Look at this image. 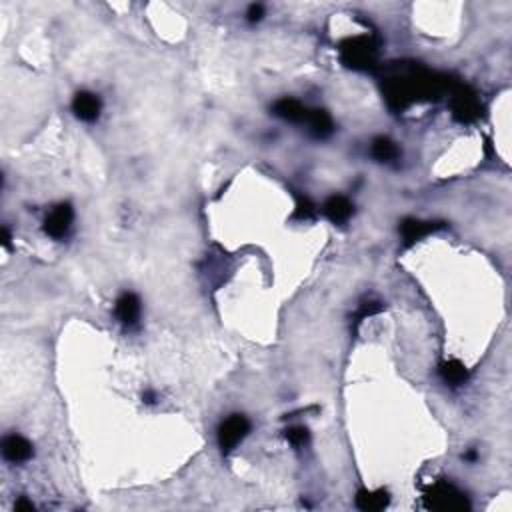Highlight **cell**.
Masks as SVG:
<instances>
[{"label":"cell","mask_w":512,"mask_h":512,"mask_svg":"<svg viewBox=\"0 0 512 512\" xmlns=\"http://www.w3.org/2000/svg\"><path fill=\"white\" fill-rule=\"evenodd\" d=\"M286 441L294 446H305L308 443V430L305 427H294L286 430Z\"/></svg>","instance_id":"obj_16"},{"label":"cell","mask_w":512,"mask_h":512,"mask_svg":"<svg viewBox=\"0 0 512 512\" xmlns=\"http://www.w3.org/2000/svg\"><path fill=\"white\" fill-rule=\"evenodd\" d=\"M2 455L11 462H25L32 457V446L27 438H22L18 434H11L2 441Z\"/></svg>","instance_id":"obj_7"},{"label":"cell","mask_w":512,"mask_h":512,"mask_svg":"<svg viewBox=\"0 0 512 512\" xmlns=\"http://www.w3.org/2000/svg\"><path fill=\"white\" fill-rule=\"evenodd\" d=\"M424 502L429 508H436V511H466L469 508L466 497L462 492H458L455 486L446 485V483L432 486L424 497Z\"/></svg>","instance_id":"obj_2"},{"label":"cell","mask_w":512,"mask_h":512,"mask_svg":"<svg viewBox=\"0 0 512 512\" xmlns=\"http://www.w3.org/2000/svg\"><path fill=\"white\" fill-rule=\"evenodd\" d=\"M314 214V205L308 200V198H298V205H296V216L298 219H310Z\"/></svg>","instance_id":"obj_17"},{"label":"cell","mask_w":512,"mask_h":512,"mask_svg":"<svg viewBox=\"0 0 512 512\" xmlns=\"http://www.w3.org/2000/svg\"><path fill=\"white\" fill-rule=\"evenodd\" d=\"M72 111L84 123H92L100 114V100L92 92H78L72 100Z\"/></svg>","instance_id":"obj_6"},{"label":"cell","mask_w":512,"mask_h":512,"mask_svg":"<svg viewBox=\"0 0 512 512\" xmlns=\"http://www.w3.org/2000/svg\"><path fill=\"white\" fill-rule=\"evenodd\" d=\"M250 432V422L247 420V416L242 415H233L228 416L219 429V444L224 452L233 450L236 444H240L244 441V436Z\"/></svg>","instance_id":"obj_3"},{"label":"cell","mask_w":512,"mask_h":512,"mask_svg":"<svg viewBox=\"0 0 512 512\" xmlns=\"http://www.w3.org/2000/svg\"><path fill=\"white\" fill-rule=\"evenodd\" d=\"M306 125L317 139H326L333 132V118L326 111H308Z\"/></svg>","instance_id":"obj_13"},{"label":"cell","mask_w":512,"mask_h":512,"mask_svg":"<svg viewBox=\"0 0 512 512\" xmlns=\"http://www.w3.org/2000/svg\"><path fill=\"white\" fill-rule=\"evenodd\" d=\"M438 226H441V224H436V222H424V221H416V219H406V221L401 224V233L402 238L406 240V244H413L416 240H420L422 236L434 233Z\"/></svg>","instance_id":"obj_9"},{"label":"cell","mask_w":512,"mask_h":512,"mask_svg":"<svg viewBox=\"0 0 512 512\" xmlns=\"http://www.w3.org/2000/svg\"><path fill=\"white\" fill-rule=\"evenodd\" d=\"M324 214L333 222H346L352 214V202L345 196H331L324 205Z\"/></svg>","instance_id":"obj_12"},{"label":"cell","mask_w":512,"mask_h":512,"mask_svg":"<svg viewBox=\"0 0 512 512\" xmlns=\"http://www.w3.org/2000/svg\"><path fill=\"white\" fill-rule=\"evenodd\" d=\"M275 114L291 123H306L308 111L294 98H282L275 104Z\"/></svg>","instance_id":"obj_10"},{"label":"cell","mask_w":512,"mask_h":512,"mask_svg":"<svg viewBox=\"0 0 512 512\" xmlns=\"http://www.w3.org/2000/svg\"><path fill=\"white\" fill-rule=\"evenodd\" d=\"M2 244L8 247L11 244V235H8V228H2Z\"/></svg>","instance_id":"obj_20"},{"label":"cell","mask_w":512,"mask_h":512,"mask_svg":"<svg viewBox=\"0 0 512 512\" xmlns=\"http://www.w3.org/2000/svg\"><path fill=\"white\" fill-rule=\"evenodd\" d=\"M343 62L350 69H371L376 60V44L366 36L350 39L340 46Z\"/></svg>","instance_id":"obj_1"},{"label":"cell","mask_w":512,"mask_h":512,"mask_svg":"<svg viewBox=\"0 0 512 512\" xmlns=\"http://www.w3.org/2000/svg\"><path fill=\"white\" fill-rule=\"evenodd\" d=\"M14 508L18 512H32L34 511V506H32V502H28L27 499H20L16 504H14Z\"/></svg>","instance_id":"obj_19"},{"label":"cell","mask_w":512,"mask_h":512,"mask_svg":"<svg viewBox=\"0 0 512 512\" xmlns=\"http://www.w3.org/2000/svg\"><path fill=\"white\" fill-rule=\"evenodd\" d=\"M72 219H74V212L70 205H60L56 207L48 219L44 222V230L46 235H50L53 238H62V236L69 235L70 226H72Z\"/></svg>","instance_id":"obj_5"},{"label":"cell","mask_w":512,"mask_h":512,"mask_svg":"<svg viewBox=\"0 0 512 512\" xmlns=\"http://www.w3.org/2000/svg\"><path fill=\"white\" fill-rule=\"evenodd\" d=\"M373 156L376 160H382V162L394 160L399 156V146L390 139L380 137V139H376L373 142Z\"/></svg>","instance_id":"obj_15"},{"label":"cell","mask_w":512,"mask_h":512,"mask_svg":"<svg viewBox=\"0 0 512 512\" xmlns=\"http://www.w3.org/2000/svg\"><path fill=\"white\" fill-rule=\"evenodd\" d=\"M387 490H360L357 494V506L364 512H378L388 504Z\"/></svg>","instance_id":"obj_11"},{"label":"cell","mask_w":512,"mask_h":512,"mask_svg":"<svg viewBox=\"0 0 512 512\" xmlns=\"http://www.w3.org/2000/svg\"><path fill=\"white\" fill-rule=\"evenodd\" d=\"M116 317L125 326H134L140 319V300L137 294L126 292L116 303Z\"/></svg>","instance_id":"obj_8"},{"label":"cell","mask_w":512,"mask_h":512,"mask_svg":"<svg viewBox=\"0 0 512 512\" xmlns=\"http://www.w3.org/2000/svg\"><path fill=\"white\" fill-rule=\"evenodd\" d=\"M452 112H455L458 120L471 123V120H474L478 116L480 106H478V100H476V97L472 95L471 90L460 86V88H457L452 92Z\"/></svg>","instance_id":"obj_4"},{"label":"cell","mask_w":512,"mask_h":512,"mask_svg":"<svg viewBox=\"0 0 512 512\" xmlns=\"http://www.w3.org/2000/svg\"><path fill=\"white\" fill-rule=\"evenodd\" d=\"M249 20L250 22H256V20H261L264 16V6L263 4H250V8H249Z\"/></svg>","instance_id":"obj_18"},{"label":"cell","mask_w":512,"mask_h":512,"mask_svg":"<svg viewBox=\"0 0 512 512\" xmlns=\"http://www.w3.org/2000/svg\"><path fill=\"white\" fill-rule=\"evenodd\" d=\"M441 376H443L444 380L448 382V385H462L464 380H466V368H464V364L460 362V360H446L441 364Z\"/></svg>","instance_id":"obj_14"},{"label":"cell","mask_w":512,"mask_h":512,"mask_svg":"<svg viewBox=\"0 0 512 512\" xmlns=\"http://www.w3.org/2000/svg\"><path fill=\"white\" fill-rule=\"evenodd\" d=\"M144 401L148 402V404H151V402H154V394H153V392H146V394H144Z\"/></svg>","instance_id":"obj_21"}]
</instances>
